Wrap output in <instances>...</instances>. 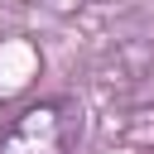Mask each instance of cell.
Returning a JSON list of instances; mask_svg holds the SVG:
<instances>
[{
	"mask_svg": "<svg viewBox=\"0 0 154 154\" xmlns=\"http://www.w3.org/2000/svg\"><path fill=\"white\" fill-rule=\"evenodd\" d=\"M82 140V111L67 96L24 101L0 125V154H72Z\"/></svg>",
	"mask_w": 154,
	"mask_h": 154,
	"instance_id": "1",
	"label": "cell"
},
{
	"mask_svg": "<svg viewBox=\"0 0 154 154\" xmlns=\"http://www.w3.org/2000/svg\"><path fill=\"white\" fill-rule=\"evenodd\" d=\"M34 5H43V10H53V14H72V10H82L87 0H34Z\"/></svg>",
	"mask_w": 154,
	"mask_h": 154,
	"instance_id": "2",
	"label": "cell"
}]
</instances>
